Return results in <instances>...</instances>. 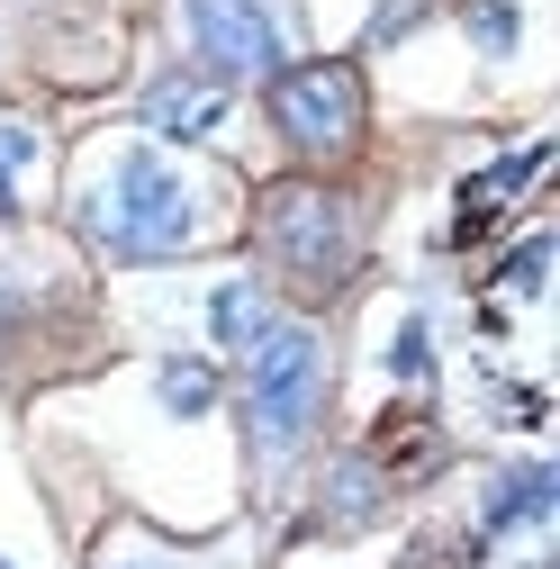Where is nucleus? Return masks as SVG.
Returning <instances> with one entry per match:
<instances>
[{
  "label": "nucleus",
  "mask_w": 560,
  "mask_h": 569,
  "mask_svg": "<svg viewBox=\"0 0 560 569\" xmlns=\"http://www.w3.org/2000/svg\"><path fill=\"white\" fill-rule=\"evenodd\" d=\"M426 362H434V352H426V326H407V335L389 343V371H398V380H426Z\"/></svg>",
  "instance_id": "11"
},
{
  "label": "nucleus",
  "mask_w": 560,
  "mask_h": 569,
  "mask_svg": "<svg viewBox=\"0 0 560 569\" xmlns=\"http://www.w3.org/2000/svg\"><path fill=\"white\" fill-rule=\"evenodd\" d=\"M0 569H10V560H0Z\"/></svg>",
  "instance_id": "13"
},
{
  "label": "nucleus",
  "mask_w": 560,
  "mask_h": 569,
  "mask_svg": "<svg viewBox=\"0 0 560 569\" xmlns=\"http://www.w3.org/2000/svg\"><path fill=\"white\" fill-rule=\"evenodd\" d=\"M271 118H280V136L308 146V154L353 146V127H362L353 63H290V73H271Z\"/></svg>",
  "instance_id": "3"
},
{
  "label": "nucleus",
  "mask_w": 560,
  "mask_h": 569,
  "mask_svg": "<svg viewBox=\"0 0 560 569\" xmlns=\"http://www.w3.org/2000/svg\"><path fill=\"white\" fill-rule=\"evenodd\" d=\"M190 37L218 73H280V28L262 0H190Z\"/></svg>",
  "instance_id": "4"
},
{
  "label": "nucleus",
  "mask_w": 560,
  "mask_h": 569,
  "mask_svg": "<svg viewBox=\"0 0 560 569\" xmlns=\"http://www.w3.org/2000/svg\"><path fill=\"white\" fill-rule=\"evenodd\" d=\"M470 28H479L488 54H507V46H516V10H470Z\"/></svg>",
  "instance_id": "12"
},
{
  "label": "nucleus",
  "mask_w": 560,
  "mask_h": 569,
  "mask_svg": "<svg viewBox=\"0 0 560 569\" xmlns=\"http://www.w3.org/2000/svg\"><path fill=\"white\" fill-rule=\"evenodd\" d=\"M218 118H227V91L199 82V73H163V82L146 91V127H154V136H208Z\"/></svg>",
  "instance_id": "6"
},
{
  "label": "nucleus",
  "mask_w": 560,
  "mask_h": 569,
  "mask_svg": "<svg viewBox=\"0 0 560 569\" xmlns=\"http://www.w3.org/2000/svg\"><path fill=\"white\" fill-rule=\"evenodd\" d=\"M551 507V470H516L498 497H488V533H507V525H533Z\"/></svg>",
  "instance_id": "8"
},
{
  "label": "nucleus",
  "mask_w": 560,
  "mask_h": 569,
  "mask_svg": "<svg viewBox=\"0 0 560 569\" xmlns=\"http://www.w3.org/2000/svg\"><path fill=\"white\" fill-rule=\"evenodd\" d=\"M91 236L109 253H127V262L181 253L190 244V190H181V172L154 163V154H118L109 181L91 190Z\"/></svg>",
  "instance_id": "1"
},
{
  "label": "nucleus",
  "mask_w": 560,
  "mask_h": 569,
  "mask_svg": "<svg viewBox=\"0 0 560 569\" xmlns=\"http://www.w3.org/2000/svg\"><path fill=\"white\" fill-rule=\"evenodd\" d=\"M271 244L290 253L308 280H326V271H343V244L353 236H343V208L326 190H280L271 199Z\"/></svg>",
  "instance_id": "5"
},
{
  "label": "nucleus",
  "mask_w": 560,
  "mask_h": 569,
  "mask_svg": "<svg viewBox=\"0 0 560 569\" xmlns=\"http://www.w3.org/2000/svg\"><path fill=\"white\" fill-rule=\"evenodd\" d=\"M208 326H218V343L253 352V343L271 335V308H262V290H253V280H227V290L208 299Z\"/></svg>",
  "instance_id": "7"
},
{
  "label": "nucleus",
  "mask_w": 560,
  "mask_h": 569,
  "mask_svg": "<svg viewBox=\"0 0 560 569\" xmlns=\"http://www.w3.org/2000/svg\"><path fill=\"white\" fill-rule=\"evenodd\" d=\"M163 407L172 416H208L218 407V371L208 362H163Z\"/></svg>",
  "instance_id": "9"
},
{
  "label": "nucleus",
  "mask_w": 560,
  "mask_h": 569,
  "mask_svg": "<svg viewBox=\"0 0 560 569\" xmlns=\"http://www.w3.org/2000/svg\"><path fill=\"white\" fill-rule=\"evenodd\" d=\"M317 380H326V352L317 335L299 326H271L253 343V380H244V416H253V443L262 452H290L308 435V416H317Z\"/></svg>",
  "instance_id": "2"
},
{
  "label": "nucleus",
  "mask_w": 560,
  "mask_h": 569,
  "mask_svg": "<svg viewBox=\"0 0 560 569\" xmlns=\"http://www.w3.org/2000/svg\"><path fill=\"white\" fill-rule=\"evenodd\" d=\"M28 163H37V136L28 127H0V208H10V190H19Z\"/></svg>",
  "instance_id": "10"
}]
</instances>
